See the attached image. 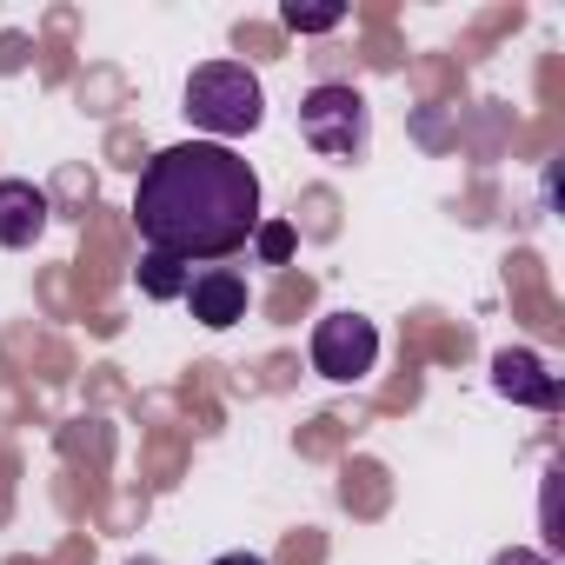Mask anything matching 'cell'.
Segmentation results:
<instances>
[{"label":"cell","mask_w":565,"mask_h":565,"mask_svg":"<svg viewBox=\"0 0 565 565\" xmlns=\"http://www.w3.org/2000/svg\"><path fill=\"white\" fill-rule=\"evenodd\" d=\"M134 226L147 253L167 259H226L259 226V173L220 140L160 147L134 186Z\"/></svg>","instance_id":"1"},{"label":"cell","mask_w":565,"mask_h":565,"mask_svg":"<svg viewBox=\"0 0 565 565\" xmlns=\"http://www.w3.org/2000/svg\"><path fill=\"white\" fill-rule=\"evenodd\" d=\"M200 134H213L220 147L226 140H239V134H253L259 120H266V94H259V74L253 67H239V61H206V67H193V81H186V107H180Z\"/></svg>","instance_id":"2"},{"label":"cell","mask_w":565,"mask_h":565,"mask_svg":"<svg viewBox=\"0 0 565 565\" xmlns=\"http://www.w3.org/2000/svg\"><path fill=\"white\" fill-rule=\"evenodd\" d=\"M300 140L320 160H360L366 153V100L353 87H313L300 100Z\"/></svg>","instance_id":"3"},{"label":"cell","mask_w":565,"mask_h":565,"mask_svg":"<svg viewBox=\"0 0 565 565\" xmlns=\"http://www.w3.org/2000/svg\"><path fill=\"white\" fill-rule=\"evenodd\" d=\"M373 360H380L373 320H360V313H327V320L313 327V373H320V380L353 386V380L373 373Z\"/></svg>","instance_id":"4"},{"label":"cell","mask_w":565,"mask_h":565,"mask_svg":"<svg viewBox=\"0 0 565 565\" xmlns=\"http://www.w3.org/2000/svg\"><path fill=\"white\" fill-rule=\"evenodd\" d=\"M186 307H193V320L200 327H233V320H246V279L233 273V266H206V273H193L186 279Z\"/></svg>","instance_id":"5"},{"label":"cell","mask_w":565,"mask_h":565,"mask_svg":"<svg viewBox=\"0 0 565 565\" xmlns=\"http://www.w3.org/2000/svg\"><path fill=\"white\" fill-rule=\"evenodd\" d=\"M492 386L505 393V399H519V406H558V380L539 366V353H519V347H505L499 360H492Z\"/></svg>","instance_id":"6"},{"label":"cell","mask_w":565,"mask_h":565,"mask_svg":"<svg viewBox=\"0 0 565 565\" xmlns=\"http://www.w3.org/2000/svg\"><path fill=\"white\" fill-rule=\"evenodd\" d=\"M47 233V193L34 180H0V246H34Z\"/></svg>","instance_id":"7"},{"label":"cell","mask_w":565,"mask_h":565,"mask_svg":"<svg viewBox=\"0 0 565 565\" xmlns=\"http://www.w3.org/2000/svg\"><path fill=\"white\" fill-rule=\"evenodd\" d=\"M186 266L180 259H167V253H147L140 259V287H147V300H186Z\"/></svg>","instance_id":"8"},{"label":"cell","mask_w":565,"mask_h":565,"mask_svg":"<svg viewBox=\"0 0 565 565\" xmlns=\"http://www.w3.org/2000/svg\"><path fill=\"white\" fill-rule=\"evenodd\" d=\"M279 21H287L294 34H327V28L347 21V8H300V0H294V8H279Z\"/></svg>","instance_id":"9"},{"label":"cell","mask_w":565,"mask_h":565,"mask_svg":"<svg viewBox=\"0 0 565 565\" xmlns=\"http://www.w3.org/2000/svg\"><path fill=\"white\" fill-rule=\"evenodd\" d=\"M253 246H259V259L266 266H279L294 253V226H279V220H266V226H253Z\"/></svg>","instance_id":"10"},{"label":"cell","mask_w":565,"mask_h":565,"mask_svg":"<svg viewBox=\"0 0 565 565\" xmlns=\"http://www.w3.org/2000/svg\"><path fill=\"white\" fill-rule=\"evenodd\" d=\"M492 565H552V558H539V552H525V545H512V552H499Z\"/></svg>","instance_id":"11"},{"label":"cell","mask_w":565,"mask_h":565,"mask_svg":"<svg viewBox=\"0 0 565 565\" xmlns=\"http://www.w3.org/2000/svg\"><path fill=\"white\" fill-rule=\"evenodd\" d=\"M213 565H266L259 552H226V558H213Z\"/></svg>","instance_id":"12"}]
</instances>
